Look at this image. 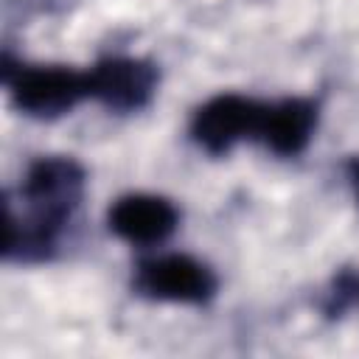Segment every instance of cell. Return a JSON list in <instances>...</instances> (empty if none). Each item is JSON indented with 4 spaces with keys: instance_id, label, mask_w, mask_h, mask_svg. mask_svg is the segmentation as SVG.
<instances>
[{
    "instance_id": "1",
    "label": "cell",
    "mask_w": 359,
    "mask_h": 359,
    "mask_svg": "<svg viewBox=\"0 0 359 359\" xmlns=\"http://www.w3.org/2000/svg\"><path fill=\"white\" fill-rule=\"evenodd\" d=\"M84 168L65 154L39 157L31 163L20 202L22 213L6 205V238L3 258L8 261H42L53 252L65 222L73 216L84 196Z\"/></svg>"
},
{
    "instance_id": "2",
    "label": "cell",
    "mask_w": 359,
    "mask_h": 359,
    "mask_svg": "<svg viewBox=\"0 0 359 359\" xmlns=\"http://www.w3.org/2000/svg\"><path fill=\"white\" fill-rule=\"evenodd\" d=\"M0 76L11 93V104L31 118H59L67 109H73L81 98L90 95L87 73H79L62 65H48V67L17 65L14 67L11 56L6 53Z\"/></svg>"
},
{
    "instance_id": "3",
    "label": "cell",
    "mask_w": 359,
    "mask_h": 359,
    "mask_svg": "<svg viewBox=\"0 0 359 359\" xmlns=\"http://www.w3.org/2000/svg\"><path fill=\"white\" fill-rule=\"evenodd\" d=\"M135 289L151 300L205 303L216 294V275L191 255H160L137 264Z\"/></svg>"
},
{
    "instance_id": "4",
    "label": "cell",
    "mask_w": 359,
    "mask_h": 359,
    "mask_svg": "<svg viewBox=\"0 0 359 359\" xmlns=\"http://www.w3.org/2000/svg\"><path fill=\"white\" fill-rule=\"evenodd\" d=\"M264 109H266V104H258V101L236 95V93L216 95L196 109V115L191 121V135L205 151L224 154L241 137H258Z\"/></svg>"
},
{
    "instance_id": "5",
    "label": "cell",
    "mask_w": 359,
    "mask_h": 359,
    "mask_svg": "<svg viewBox=\"0 0 359 359\" xmlns=\"http://www.w3.org/2000/svg\"><path fill=\"white\" fill-rule=\"evenodd\" d=\"M90 95L115 112L143 109L157 90V70L146 59L109 56L87 70Z\"/></svg>"
},
{
    "instance_id": "6",
    "label": "cell",
    "mask_w": 359,
    "mask_h": 359,
    "mask_svg": "<svg viewBox=\"0 0 359 359\" xmlns=\"http://www.w3.org/2000/svg\"><path fill=\"white\" fill-rule=\"evenodd\" d=\"M177 208L154 194H129L109 208V230L132 244H157L174 233Z\"/></svg>"
},
{
    "instance_id": "7",
    "label": "cell",
    "mask_w": 359,
    "mask_h": 359,
    "mask_svg": "<svg viewBox=\"0 0 359 359\" xmlns=\"http://www.w3.org/2000/svg\"><path fill=\"white\" fill-rule=\"evenodd\" d=\"M317 126V104L309 98H283L264 109L258 137L283 157L300 154Z\"/></svg>"
},
{
    "instance_id": "8",
    "label": "cell",
    "mask_w": 359,
    "mask_h": 359,
    "mask_svg": "<svg viewBox=\"0 0 359 359\" xmlns=\"http://www.w3.org/2000/svg\"><path fill=\"white\" fill-rule=\"evenodd\" d=\"M351 177H353V182H356V191H359V160H353V163H351Z\"/></svg>"
},
{
    "instance_id": "9",
    "label": "cell",
    "mask_w": 359,
    "mask_h": 359,
    "mask_svg": "<svg viewBox=\"0 0 359 359\" xmlns=\"http://www.w3.org/2000/svg\"><path fill=\"white\" fill-rule=\"evenodd\" d=\"M351 294L359 297V278H353V275H351Z\"/></svg>"
}]
</instances>
